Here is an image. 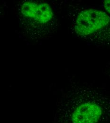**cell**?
Instances as JSON below:
<instances>
[{
	"label": "cell",
	"mask_w": 110,
	"mask_h": 123,
	"mask_svg": "<svg viewBox=\"0 0 110 123\" xmlns=\"http://www.w3.org/2000/svg\"><path fill=\"white\" fill-rule=\"evenodd\" d=\"M53 123H110V93L72 82L57 105Z\"/></svg>",
	"instance_id": "obj_1"
},
{
	"label": "cell",
	"mask_w": 110,
	"mask_h": 123,
	"mask_svg": "<svg viewBox=\"0 0 110 123\" xmlns=\"http://www.w3.org/2000/svg\"><path fill=\"white\" fill-rule=\"evenodd\" d=\"M19 15L24 29L31 30L37 39H45L56 29L57 19L53 10L46 2L28 1L20 7Z\"/></svg>",
	"instance_id": "obj_3"
},
{
	"label": "cell",
	"mask_w": 110,
	"mask_h": 123,
	"mask_svg": "<svg viewBox=\"0 0 110 123\" xmlns=\"http://www.w3.org/2000/svg\"><path fill=\"white\" fill-rule=\"evenodd\" d=\"M102 6L104 11L110 14V0H105L102 2Z\"/></svg>",
	"instance_id": "obj_4"
},
{
	"label": "cell",
	"mask_w": 110,
	"mask_h": 123,
	"mask_svg": "<svg viewBox=\"0 0 110 123\" xmlns=\"http://www.w3.org/2000/svg\"><path fill=\"white\" fill-rule=\"evenodd\" d=\"M71 30L78 38L110 49V14L93 8L73 7L69 12Z\"/></svg>",
	"instance_id": "obj_2"
},
{
	"label": "cell",
	"mask_w": 110,
	"mask_h": 123,
	"mask_svg": "<svg viewBox=\"0 0 110 123\" xmlns=\"http://www.w3.org/2000/svg\"><path fill=\"white\" fill-rule=\"evenodd\" d=\"M104 73L110 79V62H108L104 69Z\"/></svg>",
	"instance_id": "obj_5"
}]
</instances>
